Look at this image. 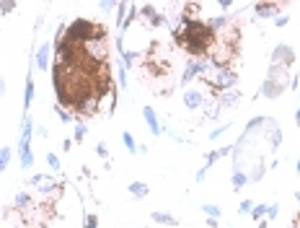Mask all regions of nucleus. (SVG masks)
Here are the masks:
<instances>
[{"mask_svg":"<svg viewBox=\"0 0 300 228\" xmlns=\"http://www.w3.org/2000/svg\"><path fill=\"white\" fill-rule=\"evenodd\" d=\"M13 8H16V3H13V0H3V3H0V13H11Z\"/></svg>","mask_w":300,"mask_h":228,"instance_id":"obj_24","label":"nucleus"},{"mask_svg":"<svg viewBox=\"0 0 300 228\" xmlns=\"http://www.w3.org/2000/svg\"><path fill=\"white\" fill-rule=\"evenodd\" d=\"M228 127H230V125H220L217 130H212V135H210V138H220V135H223L225 130H228Z\"/></svg>","mask_w":300,"mask_h":228,"instance_id":"obj_28","label":"nucleus"},{"mask_svg":"<svg viewBox=\"0 0 300 228\" xmlns=\"http://www.w3.org/2000/svg\"><path fill=\"white\" fill-rule=\"evenodd\" d=\"M254 11H256V16L269 18V16H277V13H280V5H277V3H256V5H254Z\"/></svg>","mask_w":300,"mask_h":228,"instance_id":"obj_9","label":"nucleus"},{"mask_svg":"<svg viewBox=\"0 0 300 228\" xmlns=\"http://www.w3.org/2000/svg\"><path fill=\"white\" fill-rule=\"evenodd\" d=\"M49 55H52V47H49V44H42L39 52H36V65H39L42 70H47V65H49Z\"/></svg>","mask_w":300,"mask_h":228,"instance_id":"obj_12","label":"nucleus"},{"mask_svg":"<svg viewBox=\"0 0 300 228\" xmlns=\"http://www.w3.org/2000/svg\"><path fill=\"white\" fill-rule=\"evenodd\" d=\"M47 161H49V166H52V169H55V171H60V161H57V156H47Z\"/></svg>","mask_w":300,"mask_h":228,"instance_id":"obj_27","label":"nucleus"},{"mask_svg":"<svg viewBox=\"0 0 300 228\" xmlns=\"http://www.w3.org/2000/svg\"><path fill=\"white\" fill-rule=\"evenodd\" d=\"M298 200H300V195H298Z\"/></svg>","mask_w":300,"mask_h":228,"instance_id":"obj_35","label":"nucleus"},{"mask_svg":"<svg viewBox=\"0 0 300 228\" xmlns=\"http://www.w3.org/2000/svg\"><path fill=\"white\" fill-rule=\"evenodd\" d=\"M202 104H205V94H202V91L189 88L184 94V106H186V109H199Z\"/></svg>","mask_w":300,"mask_h":228,"instance_id":"obj_8","label":"nucleus"},{"mask_svg":"<svg viewBox=\"0 0 300 228\" xmlns=\"http://www.w3.org/2000/svg\"><path fill=\"white\" fill-rule=\"evenodd\" d=\"M202 81L207 83L210 91H215V96L225 94V91L236 88V81H238V73L233 67H210L207 75H202Z\"/></svg>","mask_w":300,"mask_h":228,"instance_id":"obj_3","label":"nucleus"},{"mask_svg":"<svg viewBox=\"0 0 300 228\" xmlns=\"http://www.w3.org/2000/svg\"><path fill=\"white\" fill-rule=\"evenodd\" d=\"M142 114H145V122H148V127H150V132H153V135H161V125H158L155 112L150 109V106H145V109H142Z\"/></svg>","mask_w":300,"mask_h":228,"instance_id":"obj_11","label":"nucleus"},{"mask_svg":"<svg viewBox=\"0 0 300 228\" xmlns=\"http://www.w3.org/2000/svg\"><path fill=\"white\" fill-rule=\"evenodd\" d=\"M31 187H36L42 195H49V192H57L60 184H55V179L47 177V174H36V177H31Z\"/></svg>","mask_w":300,"mask_h":228,"instance_id":"obj_6","label":"nucleus"},{"mask_svg":"<svg viewBox=\"0 0 300 228\" xmlns=\"http://www.w3.org/2000/svg\"><path fill=\"white\" fill-rule=\"evenodd\" d=\"M122 140H124V148L130 150V153H135V150H137V143H135V138H132L130 132H124V135H122Z\"/></svg>","mask_w":300,"mask_h":228,"instance_id":"obj_19","label":"nucleus"},{"mask_svg":"<svg viewBox=\"0 0 300 228\" xmlns=\"http://www.w3.org/2000/svg\"><path fill=\"white\" fill-rule=\"evenodd\" d=\"M295 125H300V106H298V114H295Z\"/></svg>","mask_w":300,"mask_h":228,"instance_id":"obj_32","label":"nucleus"},{"mask_svg":"<svg viewBox=\"0 0 300 228\" xmlns=\"http://www.w3.org/2000/svg\"><path fill=\"white\" fill-rule=\"evenodd\" d=\"M83 138H86V125H83V122H78V127H75V140L80 143Z\"/></svg>","mask_w":300,"mask_h":228,"instance_id":"obj_25","label":"nucleus"},{"mask_svg":"<svg viewBox=\"0 0 300 228\" xmlns=\"http://www.w3.org/2000/svg\"><path fill=\"white\" fill-rule=\"evenodd\" d=\"M174 44L192 60H207L215 47V32L207 26V21H181L179 26H174Z\"/></svg>","mask_w":300,"mask_h":228,"instance_id":"obj_1","label":"nucleus"},{"mask_svg":"<svg viewBox=\"0 0 300 228\" xmlns=\"http://www.w3.org/2000/svg\"><path fill=\"white\" fill-rule=\"evenodd\" d=\"M228 150H230V148H220V150H212V153L207 156V163H205V166H202V169H199V174H197V181H202V179H205V171H207L210 166H212V163H215V161H217V158H220V156H225V153H228Z\"/></svg>","mask_w":300,"mask_h":228,"instance_id":"obj_10","label":"nucleus"},{"mask_svg":"<svg viewBox=\"0 0 300 228\" xmlns=\"http://www.w3.org/2000/svg\"><path fill=\"white\" fill-rule=\"evenodd\" d=\"M83 228H99V218H96V215H86Z\"/></svg>","mask_w":300,"mask_h":228,"instance_id":"obj_23","label":"nucleus"},{"mask_svg":"<svg viewBox=\"0 0 300 228\" xmlns=\"http://www.w3.org/2000/svg\"><path fill=\"white\" fill-rule=\"evenodd\" d=\"M287 70H290V67L272 63V67H269V75H267V81H264V88H261L267 98H274V96L282 94V88L287 86Z\"/></svg>","mask_w":300,"mask_h":228,"instance_id":"obj_4","label":"nucleus"},{"mask_svg":"<svg viewBox=\"0 0 300 228\" xmlns=\"http://www.w3.org/2000/svg\"><path fill=\"white\" fill-rule=\"evenodd\" d=\"M11 148H0V174H3L5 169H8V163H11Z\"/></svg>","mask_w":300,"mask_h":228,"instance_id":"obj_17","label":"nucleus"},{"mask_svg":"<svg viewBox=\"0 0 300 228\" xmlns=\"http://www.w3.org/2000/svg\"><path fill=\"white\" fill-rule=\"evenodd\" d=\"M150 218H153L155 223H161V226H179V220L174 215H168V212H153Z\"/></svg>","mask_w":300,"mask_h":228,"instance_id":"obj_14","label":"nucleus"},{"mask_svg":"<svg viewBox=\"0 0 300 228\" xmlns=\"http://www.w3.org/2000/svg\"><path fill=\"white\" fill-rule=\"evenodd\" d=\"M272 63L290 67L292 63H295V52H292V47H287V44H277V49H274V55H272Z\"/></svg>","mask_w":300,"mask_h":228,"instance_id":"obj_5","label":"nucleus"},{"mask_svg":"<svg viewBox=\"0 0 300 228\" xmlns=\"http://www.w3.org/2000/svg\"><path fill=\"white\" fill-rule=\"evenodd\" d=\"M202 210H205V212H207L210 218H215V220L220 218V212H223L220 208H217V205H202Z\"/></svg>","mask_w":300,"mask_h":228,"instance_id":"obj_20","label":"nucleus"},{"mask_svg":"<svg viewBox=\"0 0 300 228\" xmlns=\"http://www.w3.org/2000/svg\"><path fill=\"white\" fill-rule=\"evenodd\" d=\"M259 228H267V223H259Z\"/></svg>","mask_w":300,"mask_h":228,"instance_id":"obj_34","label":"nucleus"},{"mask_svg":"<svg viewBox=\"0 0 300 228\" xmlns=\"http://www.w3.org/2000/svg\"><path fill=\"white\" fill-rule=\"evenodd\" d=\"M57 114H60V119H62V122H75V114L62 109V106H57Z\"/></svg>","mask_w":300,"mask_h":228,"instance_id":"obj_22","label":"nucleus"},{"mask_svg":"<svg viewBox=\"0 0 300 228\" xmlns=\"http://www.w3.org/2000/svg\"><path fill=\"white\" fill-rule=\"evenodd\" d=\"M277 212H280V205H269V210H267V215H269V218H274V215H277Z\"/></svg>","mask_w":300,"mask_h":228,"instance_id":"obj_29","label":"nucleus"},{"mask_svg":"<svg viewBox=\"0 0 300 228\" xmlns=\"http://www.w3.org/2000/svg\"><path fill=\"white\" fill-rule=\"evenodd\" d=\"M274 24H277V26H285V24H287V16H277Z\"/></svg>","mask_w":300,"mask_h":228,"instance_id":"obj_31","label":"nucleus"},{"mask_svg":"<svg viewBox=\"0 0 300 228\" xmlns=\"http://www.w3.org/2000/svg\"><path fill=\"white\" fill-rule=\"evenodd\" d=\"M236 101H238V91L230 88V91H225V94H220V101H217V104H220V106H233Z\"/></svg>","mask_w":300,"mask_h":228,"instance_id":"obj_16","label":"nucleus"},{"mask_svg":"<svg viewBox=\"0 0 300 228\" xmlns=\"http://www.w3.org/2000/svg\"><path fill=\"white\" fill-rule=\"evenodd\" d=\"M148 184H142V181H130V195L135 200H142V197H148Z\"/></svg>","mask_w":300,"mask_h":228,"instance_id":"obj_13","label":"nucleus"},{"mask_svg":"<svg viewBox=\"0 0 300 228\" xmlns=\"http://www.w3.org/2000/svg\"><path fill=\"white\" fill-rule=\"evenodd\" d=\"M34 101V81H31V75L26 78V88H24V109H29Z\"/></svg>","mask_w":300,"mask_h":228,"instance_id":"obj_15","label":"nucleus"},{"mask_svg":"<svg viewBox=\"0 0 300 228\" xmlns=\"http://www.w3.org/2000/svg\"><path fill=\"white\" fill-rule=\"evenodd\" d=\"M29 205H31V195H29V192H21V195H16V208H18V210L29 208Z\"/></svg>","mask_w":300,"mask_h":228,"instance_id":"obj_18","label":"nucleus"},{"mask_svg":"<svg viewBox=\"0 0 300 228\" xmlns=\"http://www.w3.org/2000/svg\"><path fill=\"white\" fill-rule=\"evenodd\" d=\"M238 210H241V212H251V200H243V202H241V208H238Z\"/></svg>","mask_w":300,"mask_h":228,"instance_id":"obj_30","label":"nucleus"},{"mask_svg":"<svg viewBox=\"0 0 300 228\" xmlns=\"http://www.w3.org/2000/svg\"><path fill=\"white\" fill-rule=\"evenodd\" d=\"M243 184H246V174H236V177H233V187L241 189Z\"/></svg>","mask_w":300,"mask_h":228,"instance_id":"obj_26","label":"nucleus"},{"mask_svg":"<svg viewBox=\"0 0 300 228\" xmlns=\"http://www.w3.org/2000/svg\"><path fill=\"white\" fill-rule=\"evenodd\" d=\"M65 36H67V39H73V42L88 44V42H93V39H106V29H104L101 24L88 21V18H75L73 24L67 26Z\"/></svg>","mask_w":300,"mask_h":228,"instance_id":"obj_2","label":"nucleus"},{"mask_svg":"<svg viewBox=\"0 0 300 228\" xmlns=\"http://www.w3.org/2000/svg\"><path fill=\"white\" fill-rule=\"evenodd\" d=\"M0 94H5V83L3 81H0Z\"/></svg>","mask_w":300,"mask_h":228,"instance_id":"obj_33","label":"nucleus"},{"mask_svg":"<svg viewBox=\"0 0 300 228\" xmlns=\"http://www.w3.org/2000/svg\"><path fill=\"white\" fill-rule=\"evenodd\" d=\"M267 210H269V205H256V208H251V218L259 220L261 215H267Z\"/></svg>","mask_w":300,"mask_h":228,"instance_id":"obj_21","label":"nucleus"},{"mask_svg":"<svg viewBox=\"0 0 300 228\" xmlns=\"http://www.w3.org/2000/svg\"><path fill=\"white\" fill-rule=\"evenodd\" d=\"M140 16L145 18V21H150L153 26H168V21L158 13V8H153V5H142V11H140Z\"/></svg>","mask_w":300,"mask_h":228,"instance_id":"obj_7","label":"nucleus"}]
</instances>
